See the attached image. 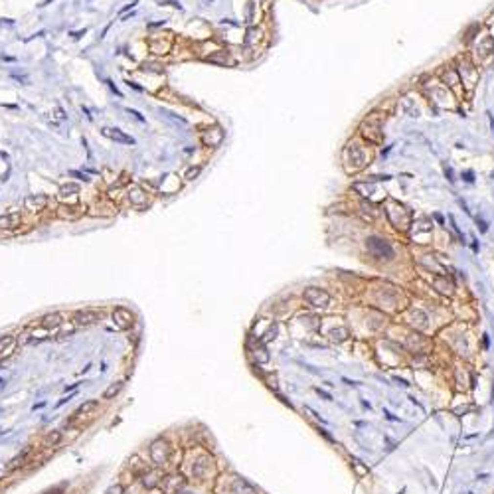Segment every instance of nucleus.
I'll return each mask as SVG.
<instances>
[{
    "label": "nucleus",
    "mask_w": 494,
    "mask_h": 494,
    "mask_svg": "<svg viewBox=\"0 0 494 494\" xmlns=\"http://www.w3.org/2000/svg\"><path fill=\"white\" fill-rule=\"evenodd\" d=\"M342 158H344V168H346V172H348V174L360 172V170H364L370 164V153L366 151L364 144H360L356 140L346 144Z\"/></svg>",
    "instance_id": "f257e3e1"
},
{
    "label": "nucleus",
    "mask_w": 494,
    "mask_h": 494,
    "mask_svg": "<svg viewBox=\"0 0 494 494\" xmlns=\"http://www.w3.org/2000/svg\"><path fill=\"white\" fill-rule=\"evenodd\" d=\"M366 249H368V253L372 255V257H376L378 261H393L395 259V249H393V245L387 241V239H383V237H378V235H370L368 239H366Z\"/></svg>",
    "instance_id": "f03ea898"
},
{
    "label": "nucleus",
    "mask_w": 494,
    "mask_h": 494,
    "mask_svg": "<svg viewBox=\"0 0 494 494\" xmlns=\"http://www.w3.org/2000/svg\"><path fill=\"white\" fill-rule=\"evenodd\" d=\"M385 216L389 218V222L393 224V227H398L402 231H407L409 225H411V212H409V208H405L400 202L389 200L385 204Z\"/></svg>",
    "instance_id": "7ed1b4c3"
},
{
    "label": "nucleus",
    "mask_w": 494,
    "mask_h": 494,
    "mask_svg": "<svg viewBox=\"0 0 494 494\" xmlns=\"http://www.w3.org/2000/svg\"><path fill=\"white\" fill-rule=\"evenodd\" d=\"M170 455H172V447H170V443L166 439L158 437V439H155L151 443V459H153V463L157 467L166 465L168 459H170Z\"/></svg>",
    "instance_id": "20e7f679"
},
{
    "label": "nucleus",
    "mask_w": 494,
    "mask_h": 494,
    "mask_svg": "<svg viewBox=\"0 0 494 494\" xmlns=\"http://www.w3.org/2000/svg\"><path fill=\"white\" fill-rule=\"evenodd\" d=\"M362 135L370 142H380L382 140V117L378 113H372L366 117L362 123Z\"/></svg>",
    "instance_id": "39448f33"
},
{
    "label": "nucleus",
    "mask_w": 494,
    "mask_h": 494,
    "mask_svg": "<svg viewBox=\"0 0 494 494\" xmlns=\"http://www.w3.org/2000/svg\"><path fill=\"white\" fill-rule=\"evenodd\" d=\"M303 296L313 309H326L330 305V294L320 287H307Z\"/></svg>",
    "instance_id": "423d86ee"
},
{
    "label": "nucleus",
    "mask_w": 494,
    "mask_h": 494,
    "mask_svg": "<svg viewBox=\"0 0 494 494\" xmlns=\"http://www.w3.org/2000/svg\"><path fill=\"white\" fill-rule=\"evenodd\" d=\"M457 71H459V77H461L463 85L471 91V89L474 87V83L478 81V69H476V64H474V62H469L467 58H463V60L459 62Z\"/></svg>",
    "instance_id": "0eeeda50"
},
{
    "label": "nucleus",
    "mask_w": 494,
    "mask_h": 494,
    "mask_svg": "<svg viewBox=\"0 0 494 494\" xmlns=\"http://www.w3.org/2000/svg\"><path fill=\"white\" fill-rule=\"evenodd\" d=\"M224 138H225V131H224L220 125H210V127H206V129L202 131V135H200L202 144H204V146H210V148L220 146V144L224 142Z\"/></svg>",
    "instance_id": "6e6552de"
},
{
    "label": "nucleus",
    "mask_w": 494,
    "mask_h": 494,
    "mask_svg": "<svg viewBox=\"0 0 494 494\" xmlns=\"http://www.w3.org/2000/svg\"><path fill=\"white\" fill-rule=\"evenodd\" d=\"M99 320H101V313H99V311H93V309H83V311H77V313L73 314L71 324H73L75 328H87V326L97 324Z\"/></svg>",
    "instance_id": "1a4fd4ad"
},
{
    "label": "nucleus",
    "mask_w": 494,
    "mask_h": 494,
    "mask_svg": "<svg viewBox=\"0 0 494 494\" xmlns=\"http://www.w3.org/2000/svg\"><path fill=\"white\" fill-rule=\"evenodd\" d=\"M125 196H127L129 204H131L133 208H138V210H144V208H148V204H151V200H148V194H146L140 186H136V184L129 186Z\"/></svg>",
    "instance_id": "9d476101"
},
{
    "label": "nucleus",
    "mask_w": 494,
    "mask_h": 494,
    "mask_svg": "<svg viewBox=\"0 0 494 494\" xmlns=\"http://www.w3.org/2000/svg\"><path fill=\"white\" fill-rule=\"evenodd\" d=\"M247 350H249V354L253 356V360L257 364H267L271 360V356H269V352L265 348V344L261 340L253 338V336H249V340H247Z\"/></svg>",
    "instance_id": "9b49d317"
},
{
    "label": "nucleus",
    "mask_w": 494,
    "mask_h": 494,
    "mask_svg": "<svg viewBox=\"0 0 494 494\" xmlns=\"http://www.w3.org/2000/svg\"><path fill=\"white\" fill-rule=\"evenodd\" d=\"M111 318H113V322H115V326H117L119 330H129V328L135 324V314H133L129 309H125V307H117V309L113 311Z\"/></svg>",
    "instance_id": "f8f14e48"
},
{
    "label": "nucleus",
    "mask_w": 494,
    "mask_h": 494,
    "mask_svg": "<svg viewBox=\"0 0 494 494\" xmlns=\"http://www.w3.org/2000/svg\"><path fill=\"white\" fill-rule=\"evenodd\" d=\"M47 202H49V200H47V196H44V194H30V196H26V198H24V208H26L28 212L36 214V212L45 210Z\"/></svg>",
    "instance_id": "ddd939ff"
},
{
    "label": "nucleus",
    "mask_w": 494,
    "mask_h": 494,
    "mask_svg": "<svg viewBox=\"0 0 494 494\" xmlns=\"http://www.w3.org/2000/svg\"><path fill=\"white\" fill-rule=\"evenodd\" d=\"M158 486L162 488L164 494H176V492L184 486V476H180V474H166V476L160 480Z\"/></svg>",
    "instance_id": "4468645a"
},
{
    "label": "nucleus",
    "mask_w": 494,
    "mask_h": 494,
    "mask_svg": "<svg viewBox=\"0 0 494 494\" xmlns=\"http://www.w3.org/2000/svg\"><path fill=\"white\" fill-rule=\"evenodd\" d=\"M64 322H66V320H64V314H62V313H49V314L42 316L40 322H36V324H38L40 328H44L45 332H49V330H58Z\"/></svg>",
    "instance_id": "2eb2a0df"
},
{
    "label": "nucleus",
    "mask_w": 494,
    "mask_h": 494,
    "mask_svg": "<svg viewBox=\"0 0 494 494\" xmlns=\"http://www.w3.org/2000/svg\"><path fill=\"white\" fill-rule=\"evenodd\" d=\"M101 133H103V136H107V138H111V140H115V142H121V144H135V138L131 136V135H127L125 131H121V129H117V127H103L101 129Z\"/></svg>",
    "instance_id": "dca6fc26"
},
{
    "label": "nucleus",
    "mask_w": 494,
    "mask_h": 494,
    "mask_svg": "<svg viewBox=\"0 0 494 494\" xmlns=\"http://www.w3.org/2000/svg\"><path fill=\"white\" fill-rule=\"evenodd\" d=\"M22 224V216L18 212H8L0 216V231H14Z\"/></svg>",
    "instance_id": "f3484780"
},
{
    "label": "nucleus",
    "mask_w": 494,
    "mask_h": 494,
    "mask_svg": "<svg viewBox=\"0 0 494 494\" xmlns=\"http://www.w3.org/2000/svg\"><path fill=\"white\" fill-rule=\"evenodd\" d=\"M433 287H435L441 294H445V296H453V294H455V283H453V279H449L447 275H437V277L433 279Z\"/></svg>",
    "instance_id": "a211bd4d"
},
{
    "label": "nucleus",
    "mask_w": 494,
    "mask_h": 494,
    "mask_svg": "<svg viewBox=\"0 0 494 494\" xmlns=\"http://www.w3.org/2000/svg\"><path fill=\"white\" fill-rule=\"evenodd\" d=\"M83 214V210L77 206V204H62L60 208H58V218H62V220H77L79 216Z\"/></svg>",
    "instance_id": "6ab92c4d"
},
{
    "label": "nucleus",
    "mask_w": 494,
    "mask_h": 494,
    "mask_svg": "<svg viewBox=\"0 0 494 494\" xmlns=\"http://www.w3.org/2000/svg\"><path fill=\"white\" fill-rule=\"evenodd\" d=\"M210 467H214V461H212L210 457H200V459L194 463V467H192V474H194L196 478H204V476L208 474Z\"/></svg>",
    "instance_id": "aec40b11"
},
{
    "label": "nucleus",
    "mask_w": 494,
    "mask_h": 494,
    "mask_svg": "<svg viewBox=\"0 0 494 494\" xmlns=\"http://www.w3.org/2000/svg\"><path fill=\"white\" fill-rule=\"evenodd\" d=\"M14 348H16L14 334H2V336H0V360L10 356L14 352Z\"/></svg>",
    "instance_id": "412c9836"
},
{
    "label": "nucleus",
    "mask_w": 494,
    "mask_h": 494,
    "mask_svg": "<svg viewBox=\"0 0 494 494\" xmlns=\"http://www.w3.org/2000/svg\"><path fill=\"white\" fill-rule=\"evenodd\" d=\"M263 40V30L257 28V26H249L245 32V38H243V44L247 47H257V44Z\"/></svg>",
    "instance_id": "4be33fe9"
},
{
    "label": "nucleus",
    "mask_w": 494,
    "mask_h": 494,
    "mask_svg": "<svg viewBox=\"0 0 494 494\" xmlns=\"http://www.w3.org/2000/svg\"><path fill=\"white\" fill-rule=\"evenodd\" d=\"M441 79L447 83V87H451V89H459V83H461V77H459V71H457V67H453V66H447V69H445L443 73H441Z\"/></svg>",
    "instance_id": "5701e85b"
},
{
    "label": "nucleus",
    "mask_w": 494,
    "mask_h": 494,
    "mask_svg": "<svg viewBox=\"0 0 494 494\" xmlns=\"http://www.w3.org/2000/svg\"><path fill=\"white\" fill-rule=\"evenodd\" d=\"M231 494H257V490L247 482L245 478H233L231 480Z\"/></svg>",
    "instance_id": "b1692460"
},
{
    "label": "nucleus",
    "mask_w": 494,
    "mask_h": 494,
    "mask_svg": "<svg viewBox=\"0 0 494 494\" xmlns=\"http://www.w3.org/2000/svg\"><path fill=\"white\" fill-rule=\"evenodd\" d=\"M413 225V237L415 239H419L421 235H425V239H429L431 237V231H433V224L429 222V220H417L415 224H411Z\"/></svg>",
    "instance_id": "393cba45"
},
{
    "label": "nucleus",
    "mask_w": 494,
    "mask_h": 494,
    "mask_svg": "<svg viewBox=\"0 0 494 494\" xmlns=\"http://www.w3.org/2000/svg\"><path fill=\"white\" fill-rule=\"evenodd\" d=\"M245 22L253 26L255 22H259V0H249L245 6Z\"/></svg>",
    "instance_id": "a878e982"
},
{
    "label": "nucleus",
    "mask_w": 494,
    "mask_h": 494,
    "mask_svg": "<svg viewBox=\"0 0 494 494\" xmlns=\"http://www.w3.org/2000/svg\"><path fill=\"white\" fill-rule=\"evenodd\" d=\"M407 322L413 326V328H425L427 326V314L419 309H411L409 314H407Z\"/></svg>",
    "instance_id": "bb28decb"
},
{
    "label": "nucleus",
    "mask_w": 494,
    "mask_h": 494,
    "mask_svg": "<svg viewBox=\"0 0 494 494\" xmlns=\"http://www.w3.org/2000/svg\"><path fill=\"white\" fill-rule=\"evenodd\" d=\"M97 407H99V404H97L95 400H89V402H85V404H81V405H79V409L75 411L73 419H83V417H93V415H95V411H97Z\"/></svg>",
    "instance_id": "cd10ccee"
},
{
    "label": "nucleus",
    "mask_w": 494,
    "mask_h": 494,
    "mask_svg": "<svg viewBox=\"0 0 494 494\" xmlns=\"http://www.w3.org/2000/svg\"><path fill=\"white\" fill-rule=\"evenodd\" d=\"M425 346H427V340H425L423 336H419V334H409V336H407V348H409V350L421 352Z\"/></svg>",
    "instance_id": "c85d7f7f"
},
{
    "label": "nucleus",
    "mask_w": 494,
    "mask_h": 494,
    "mask_svg": "<svg viewBox=\"0 0 494 494\" xmlns=\"http://www.w3.org/2000/svg\"><path fill=\"white\" fill-rule=\"evenodd\" d=\"M206 62H210V64H220V66H229V64H233V60L229 58V54H227V52H224V49H220V52H216V54L208 56V58H206Z\"/></svg>",
    "instance_id": "c756f323"
},
{
    "label": "nucleus",
    "mask_w": 494,
    "mask_h": 494,
    "mask_svg": "<svg viewBox=\"0 0 494 494\" xmlns=\"http://www.w3.org/2000/svg\"><path fill=\"white\" fill-rule=\"evenodd\" d=\"M160 480H162V476H160L158 472L146 471V472L142 474V484H144L146 488H157V486L160 484Z\"/></svg>",
    "instance_id": "7c9ffc66"
},
{
    "label": "nucleus",
    "mask_w": 494,
    "mask_h": 494,
    "mask_svg": "<svg viewBox=\"0 0 494 494\" xmlns=\"http://www.w3.org/2000/svg\"><path fill=\"white\" fill-rule=\"evenodd\" d=\"M348 336H350V332H348V328H346V326H338V328H332L328 332V338L332 342H344V340H348Z\"/></svg>",
    "instance_id": "2f4dec72"
},
{
    "label": "nucleus",
    "mask_w": 494,
    "mask_h": 494,
    "mask_svg": "<svg viewBox=\"0 0 494 494\" xmlns=\"http://www.w3.org/2000/svg\"><path fill=\"white\" fill-rule=\"evenodd\" d=\"M79 194V184H75V182H69V184H64L62 188H60V198L64 200V198H75Z\"/></svg>",
    "instance_id": "473e14b6"
},
{
    "label": "nucleus",
    "mask_w": 494,
    "mask_h": 494,
    "mask_svg": "<svg viewBox=\"0 0 494 494\" xmlns=\"http://www.w3.org/2000/svg\"><path fill=\"white\" fill-rule=\"evenodd\" d=\"M352 188H354L362 198H370V196L376 192V186H374L372 182H356Z\"/></svg>",
    "instance_id": "72a5a7b5"
},
{
    "label": "nucleus",
    "mask_w": 494,
    "mask_h": 494,
    "mask_svg": "<svg viewBox=\"0 0 494 494\" xmlns=\"http://www.w3.org/2000/svg\"><path fill=\"white\" fill-rule=\"evenodd\" d=\"M431 95L435 97L433 101L435 103H439V105H447L449 103V93H447V89H443V87H433V91H431Z\"/></svg>",
    "instance_id": "f704fd0d"
},
{
    "label": "nucleus",
    "mask_w": 494,
    "mask_h": 494,
    "mask_svg": "<svg viewBox=\"0 0 494 494\" xmlns=\"http://www.w3.org/2000/svg\"><path fill=\"white\" fill-rule=\"evenodd\" d=\"M121 391H123V382H115V383H111V385L103 391V400H115Z\"/></svg>",
    "instance_id": "c9c22d12"
},
{
    "label": "nucleus",
    "mask_w": 494,
    "mask_h": 494,
    "mask_svg": "<svg viewBox=\"0 0 494 494\" xmlns=\"http://www.w3.org/2000/svg\"><path fill=\"white\" fill-rule=\"evenodd\" d=\"M62 443V431H49L45 437H44V445L45 447H56V445Z\"/></svg>",
    "instance_id": "e433bc0d"
},
{
    "label": "nucleus",
    "mask_w": 494,
    "mask_h": 494,
    "mask_svg": "<svg viewBox=\"0 0 494 494\" xmlns=\"http://www.w3.org/2000/svg\"><path fill=\"white\" fill-rule=\"evenodd\" d=\"M200 174H202V164H192V166H188V168L184 170V180H186V182H192V180H196Z\"/></svg>",
    "instance_id": "4c0bfd02"
},
{
    "label": "nucleus",
    "mask_w": 494,
    "mask_h": 494,
    "mask_svg": "<svg viewBox=\"0 0 494 494\" xmlns=\"http://www.w3.org/2000/svg\"><path fill=\"white\" fill-rule=\"evenodd\" d=\"M277 330H279V326H277V322H271V326L267 328V332L259 338L263 344H267V342H271V340H275L277 338Z\"/></svg>",
    "instance_id": "58836bf2"
},
{
    "label": "nucleus",
    "mask_w": 494,
    "mask_h": 494,
    "mask_svg": "<svg viewBox=\"0 0 494 494\" xmlns=\"http://www.w3.org/2000/svg\"><path fill=\"white\" fill-rule=\"evenodd\" d=\"M352 467H354V471H356V474H358V476H366V474H368V467H364V465H362V461L352 459Z\"/></svg>",
    "instance_id": "ea45409f"
},
{
    "label": "nucleus",
    "mask_w": 494,
    "mask_h": 494,
    "mask_svg": "<svg viewBox=\"0 0 494 494\" xmlns=\"http://www.w3.org/2000/svg\"><path fill=\"white\" fill-rule=\"evenodd\" d=\"M24 461H26V455H20V457H16V459H12V461H10L8 469H10V471H14V469L22 467V465H24Z\"/></svg>",
    "instance_id": "a19ab883"
},
{
    "label": "nucleus",
    "mask_w": 494,
    "mask_h": 494,
    "mask_svg": "<svg viewBox=\"0 0 494 494\" xmlns=\"http://www.w3.org/2000/svg\"><path fill=\"white\" fill-rule=\"evenodd\" d=\"M265 382H267V385H269L271 389H277V387H279V383H277V376H275V374L265 376Z\"/></svg>",
    "instance_id": "79ce46f5"
},
{
    "label": "nucleus",
    "mask_w": 494,
    "mask_h": 494,
    "mask_svg": "<svg viewBox=\"0 0 494 494\" xmlns=\"http://www.w3.org/2000/svg\"><path fill=\"white\" fill-rule=\"evenodd\" d=\"M125 492V486L123 484H115V486H109L105 494H123Z\"/></svg>",
    "instance_id": "37998d69"
},
{
    "label": "nucleus",
    "mask_w": 494,
    "mask_h": 494,
    "mask_svg": "<svg viewBox=\"0 0 494 494\" xmlns=\"http://www.w3.org/2000/svg\"><path fill=\"white\" fill-rule=\"evenodd\" d=\"M64 490H66V484H60V486H54V488L45 490L44 494H64Z\"/></svg>",
    "instance_id": "c03bdc74"
},
{
    "label": "nucleus",
    "mask_w": 494,
    "mask_h": 494,
    "mask_svg": "<svg viewBox=\"0 0 494 494\" xmlns=\"http://www.w3.org/2000/svg\"><path fill=\"white\" fill-rule=\"evenodd\" d=\"M69 176H75V178H79V180H83V182H89V176L83 174V172H77V170H71Z\"/></svg>",
    "instance_id": "a18cd8bd"
},
{
    "label": "nucleus",
    "mask_w": 494,
    "mask_h": 494,
    "mask_svg": "<svg viewBox=\"0 0 494 494\" xmlns=\"http://www.w3.org/2000/svg\"><path fill=\"white\" fill-rule=\"evenodd\" d=\"M127 113H129V115H133V117H135V119H136V121H140V123H144V117H142V115H140V113H136V111H133V109H127Z\"/></svg>",
    "instance_id": "49530a36"
},
{
    "label": "nucleus",
    "mask_w": 494,
    "mask_h": 494,
    "mask_svg": "<svg viewBox=\"0 0 494 494\" xmlns=\"http://www.w3.org/2000/svg\"><path fill=\"white\" fill-rule=\"evenodd\" d=\"M316 391H318V393H320V395H322V398H324V400H328V402H330V400H332V398H330V395H328V393H326V391H322V389H320V387H318V389H316Z\"/></svg>",
    "instance_id": "de8ad7c7"
}]
</instances>
